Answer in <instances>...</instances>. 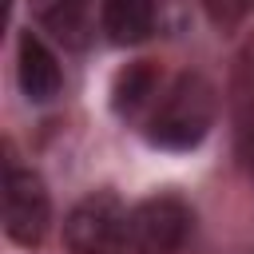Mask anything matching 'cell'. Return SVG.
<instances>
[{"label":"cell","mask_w":254,"mask_h":254,"mask_svg":"<svg viewBox=\"0 0 254 254\" xmlns=\"http://www.w3.org/2000/svg\"><path fill=\"white\" fill-rule=\"evenodd\" d=\"M214 111H218V99H214L210 79L198 71H183L155 99L147 115V139L167 151H190L206 139Z\"/></svg>","instance_id":"cell-1"},{"label":"cell","mask_w":254,"mask_h":254,"mask_svg":"<svg viewBox=\"0 0 254 254\" xmlns=\"http://www.w3.org/2000/svg\"><path fill=\"white\" fill-rule=\"evenodd\" d=\"M190 234V206L175 194H155L127 214V254H175Z\"/></svg>","instance_id":"cell-4"},{"label":"cell","mask_w":254,"mask_h":254,"mask_svg":"<svg viewBox=\"0 0 254 254\" xmlns=\"http://www.w3.org/2000/svg\"><path fill=\"white\" fill-rule=\"evenodd\" d=\"M16 60H20V64H16V71H20V87H24V95H28L32 103H48V99L60 95L64 75H60V64H56L52 48H48L40 36L20 32Z\"/></svg>","instance_id":"cell-5"},{"label":"cell","mask_w":254,"mask_h":254,"mask_svg":"<svg viewBox=\"0 0 254 254\" xmlns=\"http://www.w3.org/2000/svg\"><path fill=\"white\" fill-rule=\"evenodd\" d=\"M36 20L67 48H79L87 40L91 24V0H32Z\"/></svg>","instance_id":"cell-7"},{"label":"cell","mask_w":254,"mask_h":254,"mask_svg":"<svg viewBox=\"0 0 254 254\" xmlns=\"http://www.w3.org/2000/svg\"><path fill=\"white\" fill-rule=\"evenodd\" d=\"M52 226V198L36 171L8 163L4 171V234L20 246H40Z\"/></svg>","instance_id":"cell-3"},{"label":"cell","mask_w":254,"mask_h":254,"mask_svg":"<svg viewBox=\"0 0 254 254\" xmlns=\"http://www.w3.org/2000/svg\"><path fill=\"white\" fill-rule=\"evenodd\" d=\"M250 171H254V143H250Z\"/></svg>","instance_id":"cell-11"},{"label":"cell","mask_w":254,"mask_h":254,"mask_svg":"<svg viewBox=\"0 0 254 254\" xmlns=\"http://www.w3.org/2000/svg\"><path fill=\"white\" fill-rule=\"evenodd\" d=\"M127 214L111 190H95L67 210L64 246L71 254H127Z\"/></svg>","instance_id":"cell-2"},{"label":"cell","mask_w":254,"mask_h":254,"mask_svg":"<svg viewBox=\"0 0 254 254\" xmlns=\"http://www.w3.org/2000/svg\"><path fill=\"white\" fill-rule=\"evenodd\" d=\"M99 24L111 44H139L155 28V0H103Z\"/></svg>","instance_id":"cell-6"},{"label":"cell","mask_w":254,"mask_h":254,"mask_svg":"<svg viewBox=\"0 0 254 254\" xmlns=\"http://www.w3.org/2000/svg\"><path fill=\"white\" fill-rule=\"evenodd\" d=\"M202 8H206V16H210L218 28H234V24L246 16L250 0H202Z\"/></svg>","instance_id":"cell-10"},{"label":"cell","mask_w":254,"mask_h":254,"mask_svg":"<svg viewBox=\"0 0 254 254\" xmlns=\"http://www.w3.org/2000/svg\"><path fill=\"white\" fill-rule=\"evenodd\" d=\"M230 111L242 131H254V36L242 40L230 64Z\"/></svg>","instance_id":"cell-8"},{"label":"cell","mask_w":254,"mask_h":254,"mask_svg":"<svg viewBox=\"0 0 254 254\" xmlns=\"http://www.w3.org/2000/svg\"><path fill=\"white\" fill-rule=\"evenodd\" d=\"M151 95H159V71L151 64H127L115 75L111 87V107L119 115H135L143 103H151Z\"/></svg>","instance_id":"cell-9"}]
</instances>
